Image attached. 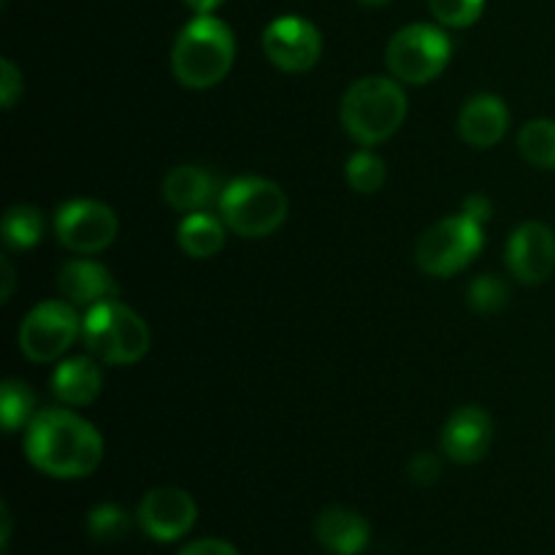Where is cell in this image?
Here are the masks:
<instances>
[{"instance_id":"9c48e42d","label":"cell","mask_w":555,"mask_h":555,"mask_svg":"<svg viewBox=\"0 0 555 555\" xmlns=\"http://www.w3.org/2000/svg\"><path fill=\"white\" fill-rule=\"evenodd\" d=\"M117 228L119 222L112 206L90 198L68 201L60 206L54 217L60 244L76 255L103 253L117 238Z\"/></svg>"},{"instance_id":"ac0fdd59","label":"cell","mask_w":555,"mask_h":555,"mask_svg":"<svg viewBox=\"0 0 555 555\" xmlns=\"http://www.w3.org/2000/svg\"><path fill=\"white\" fill-rule=\"evenodd\" d=\"M163 198L179 211H204L215 201V177L198 166L173 168L163 182Z\"/></svg>"},{"instance_id":"603a6c76","label":"cell","mask_w":555,"mask_h":555,"mask_svg":"<svg viewBox=\"0 0 555 555\" xmlns=\"http://www.w3.org/2000/svg\"><path fill=\"white\" fill-rule=\"evenodd\" d=\"M345 173L350 188L361 195L377 193V190L385 184V179H388V168H385V163L369 150L356 152V155L347 160Z\"/></svg>"},{"instance_id":"1f68e13d","label":"cell","mask_w":555,"mask_h":555,"mask_svg":"<svg viewBox=\"0 0 555 555\" xmlns=\"http://www.w3.org/2000/svg\"><path fill=\"white\" fill-rule=\"evenodd\" d=\"M3 301H9L11 291H14V269H11L9 258H3Z\"/></svg>"},{"instance_id":"7c38bea8","label":"cell","mask_w":555,"mask_h":555,"mask_svg":"<svg viewBox=\"0 0 555 555\" xmlns=\"http://www.w3.org/2000/svg\"><path fill=\"white\" fill-rule=\"evenodd\" d=\"M507 266L524 285H542L555 269V233L545 222H524L507 244Z\"/></svg>"},{"instance_id":"7a4b0ae2","label":"cell","mask_w":555,"mask_h":555,"mask_svg":"<svg viewBox=\"0 0 555 555\" xmlns=\"http://www.w3.org/2000/svg\"><path fill=\"white\" fill-rule=\"evenodd\" d=\"M236 57L231 27L211 14H198L182 27L171 49V70L188 90L220 85Z\"/></svg>"},{"instance_id":"ffe728a7","label":"cell","mask_w":555,"mask_h":555,"mask_svg":"<svg viewBox=\"0 0 555 555\" xmlns=\"http://www.w3.org/2000/svg\"><path fill=\"white\" fill-rule=\"evenodd\" d=\"M43 236V215L30 204L11 206L3 215V242L9 249H30Z\"/></svg>"},{"instance_id":"d6a6232c","label":"cell","mask_w":555,"mask_h":555,"mask_svg":"<svg viewBox=\"0 0 555 555\" xmlns=\"http://www.w3.org/2000/svg\"><path fill=\"white\" fill-rule=\"evenodd\" d=\"M358 3H363V5H383V3H388V0H358Z\"/></svg>"},{"instance_id":"83f0119b","label":"cell","mask_w":555,"mask_h":555,"mask_svg":"<svg viewBox=\"0 0 555 555\" xmlns=\"http://www.w3.org/2000/svg\"><path fill=\"white\" fill-rule=\"evenodd\" d=\"M22 95V74L16 70V65L11 60L0 63V101L5 108H11L16 103V98Z\"/></svg>"},{"instance_id":"4fadbf2b","label":"cell","mask_w":555,"mask_h":555,"mask_svg":"<svg viewBox=\"0 0 555 555\" xmlns=\"http://www.w3.org/2000/svg\"><path fill=\"white\" fill-rule=\"evenodd\" d=\"M493 442V421L482 406H461L442 431V450L455 464H477Z\"/></svg>"},{"instance_id":"5b68a950","label":"cell","mask_w":555,"mask_h":555,"mask_svg":"<svg viewBox=\"0 0 555 555\" xmlns=\"http://www.w3.org/2000/svg\"><path fill=\"white\" fill-rule=\"evenodd\" d=\"M220 220L244 238L271 236L287 220V195L271 179H233L220 193Z\"/></svg>"},{"instance_id":"d6986e66","label":"cell","mask_w":555,"mask_h":555,"mask_svg":"<svg viewBox=\"0 0 555 555\" xmlns=\"http://www.w3.org/2000/svg\"><path fill=\"white\" fill-rule=\"evenodd\" d=\"M225 244V222L206 211H193L179 225V247L195 260H206L217 255Z\"/></svg>"},{"instance_id":"484cf974","label":"cell","mask_w":555,"mask_h":555,"mask_svg":"<svg viewBox=\"0 0 555 555\" xmlns=\"http://www.w3.org/2000/svg\"><path fill=\"white\" fill-rule=\"evenodd\" d=\"M428 9L442 25L469 27L482 16L486 0H428Z\"/></svg>"},{"instance_id":"30bf717a","label":"cell","mask_w":555,"mask_h":555,"mask_svg":"<svg viewBox=\"0 0 555 555\" xmlns=\"http://www.w3.org/2000/svg\"><path fill=\"white\" fill-rule=\"evenodd\" d=\"M263 52L280 70L287 74H304L314 68L323 52L320 30L309 20L296 14L276 16L263 30Z\"/></svg>"},{"instance_id":"4dcf8cb0","label":"cell","mask_w":555,"mask_h":555,"mask_svg":"<svg viewBox=\"0 0 555 555\" xmlns=\"http://www.w3.org/2000/svg\"><path fill=\"white\" fill-rule=\"evenodd\" d=\"M188 3V9H193L195 14H211V11L220 9L225 0H184Z\"/></svg>"},{"instance_id":"8992f818","label":"cell","mask_w":555,"mask_h":555,"mask_svg":"<svg viewBox=\"0 0 555 555\" xmlns=\"http://www.w3.org/2000/svg\"><path fill=\"white\" fill-rule=\"evenodd\" d=\"M450 52H453V43H450L448 33L421 22V25L401 27L390 38L385 63L399 81L428 85L448 68Z\"/></svg>"},{"instance_id":"44dd1931","label":"cell","mask_w":555,"mask_h":555,"mask_svg":"<svg viewBox=\"0 0 555 555\" xmlns=\"http://www.w3.org/2000/svg\"><path fill=\"white\" fill-rule=\"evenodd\" d=\"M518 150L531 166L555 168V122L553 119H531L518 135Z\"/></svg>"},{"instance_id":"277c9868","label":"cell","mask_w":555,"mask_h":555,"mask_svg":"<svg viewBox=\"0 0 555 555\" xmlns=\"http://www.w3.org/2000/svg\"><path fill=\"white\" fill-rule=\"evenodd\" d=\"M81 336L90 356L108 366L139 363L152 345L144 320L114 298L87 309V318L81 320Z\"/></svg>"},{"instance_id":"e0dca14e","label":"cell","mask_w":555,"mask_h":555,"mask_svg":"<svg viewBox=\"0 0 555 555\" xmlns=\"http://www.w3.org/2000/svg\"><path fill=\"white\" fill-rule=\"evenodd\" d=\"M103 388V374L95 358H70L54 369L52 390L57 401L68 406H85L98 399Z\"/></svg>"},{"instance_id":"d4e9b609","label":"cell","mask_w":555,"mask_h":555,"mask_svg":"<svg viewBox=\"0 0 555 555\" xmlns=\"http://www.w3.org/2000/svg\"><path fill=\"white\" fill-rule=\"evenodd\" d=\"M509 285L496 274L477 276L469 285V307L480 314H493L507 307Z\"/></svg>"},{"instance_id":"ba28073f","label":"cell","mask_w":555,"mask_h":555,"mask_svg":"<svg viewBox=\"0 0 555 555\" xmlns=\"http://www.w3.org/2000/svg\"><path fill=\"white\" fill-rule=\"evenodd\" d=\"M81 334V320L74 304L43 301L30 309L20 328V350L33 363H49L65 356L76 336Z\"/></svg>"},{"instance_id":"4316f807","label":"cell","mask_w":555,"mask_h":555,"mask_svg":"<svg viewBox=\"0 0 555 555\" xmlns=\"http://www.w3.org/2000/svg\"><path fill=\"white\" fill-rule=\"evenodd\" d=\"M442 475V461L434 453H417L415 459L410 461V480L417 482V486H434Z\"/></svg>"},{"instance_id":"cb8c5ba5","label":"cell","mask_w":555,"mask_h":555,"mask_svg":"<svg viewBox=\"0 0 555 555\" xmlns=\"http://www.w3.org/2000/svg\"><path fill=\"white\" fill-rule=\"evenodd\" d=\"M130 531V518L117 504H98L87 515V534L95 542H117Z\"/></svg>"},{"instance_id":"7402d4cb","label":"cell","mask_w":555,"mask_h":555,"mask_svg":"<svg viewBox=\"0 0 555 555\" xmlns=\"http://www.w3.org/2000/svg\"><path fill=\"white\" fill-rule=\"evenodd\" d=\"M36 396L20 379H5L3 393H0V417H3V431L14 434L22 426H30L36 417Z\"/></svg>"},{"instance_id":"f1b7e54d","label":"cell","mask_w":555,"mask_h":555,"mask_svg":"<svg viewBox=\"0 0 555 555\" xmlns=\"http://www.w3.org/2000/svg\"><path fill=\"white\" fill-rule=\"evenodd\" d=\"M179 555H238V551L225 540H195Z\"/></svg>"},{"instance_id":"2e32d148","label":"cell","mask_w":555,"mask_h":555,"mask_svg":"<svg viewBox=\"0 0 555 555\" xmlns=\"http://www.w3.org/2000/svg\"><path fill=\"white\" fill-rule=\"evenodd\" d=\"M314 534L318 542L334 555H361L369 545V524L363 515L352 513L345 507H331L320 513L318 524H314Z\"/></svg>"},{"instance_id":"8fae6325","label":"cell","mask_w":555,"mask_h":555,"mask_svg":"<svg viewBox=\"0 0 555 555\" xmlns=\"http://www.w3.org/2000/svg\"><path fill=\"white\" fill-rule=\"evenodd\" d=\"M198 520L195 499L182 488H155L139 504V526L157 542L182 540Z\"/></svg>"},{"instance_id":"52a82bcc","label":"cell","mask_w":555,"mask_h":555,"mask_svg":"<svg viewBox=\"0 0 555 555\" xmlns=\"http://www.w3.org/2000/svg\"><path fill=\"white\" fill-rule=\"evenodd\" d=\"M480 249L482 225L466 215H459L428 228L417 242L415 258L426 274L444 280V276H453L455 271L466 269Z\"/></svg>"},{"instance_id":"3957f363","label":"cell","mask_w":555,"mask_h":555,"mask_svg":"<svg viewBox=\"0 0 555 555\" xmlns=\"http://www.w3.org/2000/svg\"><path fill=\"white\" fill-rule=\"evenodd\" d=\"M406 119V95L399 81L385 76L358 79L341 98V125L358 144L388 141Z\"/></svg>"},{"instance_id":"9a60e30c","label":"cell","mask_w":555,"mask_h":555,"mask_svg":"<svg viewBox=\"0 0 555 555\" xmlns=\"http://www.w3.org/2000/svg\"><path fill=\"white\" fill-rule=\"evenodd\" d=\"M57 287L65 301L87 309L101 301H112L119 293L108 269H103L101 263H92V260H70V263H65L60 269Z\"/></svg>"},{"instance_id":"f546056e","label":"cell","mask_w":555,"mask_h":555,"mask_svg":"<svg viewBox=\"0 0 555 555\" xmlns=\"http://www.w3.org/2000/svg\"><path fill=\"white\" fill-rule=\"evenodd\" d=\"M491 201L486 198V195H469V198H466V204H464V215L469 217V220H475V222H486V220H491Z\"/></svg>"},{"instance_id":"6da1fadb","label":"cell","mask_w":555,"mask_h":555,"mask_svg":"<svg viewBox=\"0 0 555 555\" xmlns=\"http://www.w3.org/2000/svg\"><path fill=\"white\" fill-rule=\"evenodd\" d=\"M25 455L43 475L79 480L101 466L103 439L95 426L76 412L43 410L27 426Z\"/></svg>"},{"instance_id":"5bb4252c","label":"cell","mask_w":555,"mask_h":555,"mask_svg":"<svg viewBox=\"0 0 555 555\" xmlns=\"http://www.w3.org/2000/svg\"><path fill=\"white\" fill-rule=\"evenodd\" d=\"M509 128V112L502 98L475 95L464 103L459 117L461 139L477 150L499 144Z\"/></svg>"}]
</instances>
